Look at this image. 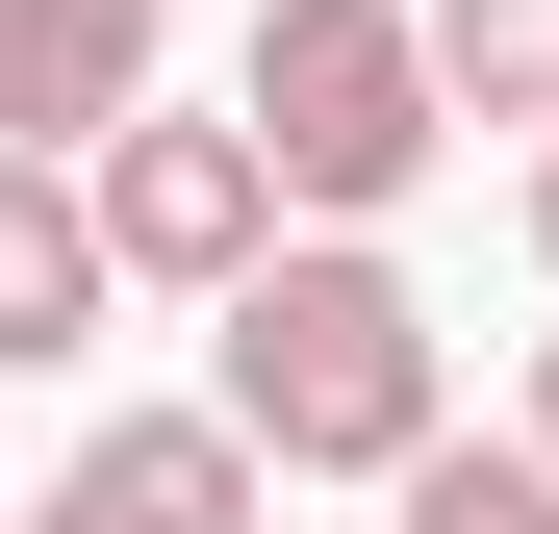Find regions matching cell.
Masks as SVG:
<instances>
[{
	"instance_id": "obj_1",
	"label": "cell",
	"mask_w": 559,
	"mask_h": 534,
	"mask_svg": "<svg viewBox=\"0 0 559 534\" xmlns=\"http://www.w3.org/2000/svg\"><path fill=\"white\" fill-rule=\"evenodd\" d=\"M204 407H229V459L254 484H407L432 459V281L382 229H280L254 281L204 306Z\"/></svg>"
},
{
	"instance_id": "obj_2",
	"label": "cell",
	"mask_w": 559,
	"mask_h": 534,
	"mask_svg": "<svg viewBox=\"0 0 559 534\" xmlns=\"http://www.w3.org/2000/svg\"><path fill=\"white\" fill-rule=\"evenodd\" d=\"M229 128H254V178H280V229H382L407 178H432V51H407V0H254Z\"/></svg>"
},
{
	"instance_id": "obj_3",
	"label": "cell",
	"mask_w": 559,
	"mask_h": 534,
	"mask_svg": "<svg viewBox=\"0 0 559 534\" xmlns=\"http://www.w3.org/2000/svg\"><path fill=\"white\" fill-rule=\"evenodd\" d=\"M76 229H103V281L229 306L254 254H280V178H254V128H229V103H128L103 153H76Z\"/></svg>"
},
{
	"instance_id": "obj_4",
	"label": "cell",
	"mask_w": 559,
	"mask_h": 534,
	"mask_svg": "<svg viewBox=\"0 0 559 534\" xmlns=\"http://www.w3.org/2000/svg\"><path fill=\"white\" fill-rule=\"evenodd\" d=\"M26 534H280V484L229 459V407H103L26 484Z\"/></svg>"
},
{
	"instance_id": "obj_5",
	"label": "cell",
	"mask_w": 559,
	"mask_h": 534,
	"mask_svg": "<svg viewBox=\"0 0 559 534\" xmlns=\"http://www.w3.org/2000/svg\"><path fill=\"white\" fill-rule=\"evenodd\" d=\"M153 51H178V0H0V153L76 178V153L153 103Z\"/></svg>"
},
{
	"instance_id": "obj_6",
	"label": "cell",
	"mask_w": 559,
	"mask_h": 534,
	"mask_svg": "<svg viewBox=\"0 0 559 534\" xmlns=\"http://www.w3.org/2000/svg\"><path fill=\"white\" fill-rule=\"evenodd\" d=\"M103 306H128V281H103V229H76V178H26V153H0V382H51Z\"/></svg>"
},
{
	"instance_id": "obj_7",
	"label": "cell",
	"mask_w": 559,
	"mask_h": 534,
	"mask_svg": "<svg viewBox=\"0 0 559 534\" xmlns=\"http://www.w3.org/2000/svg\"><path fill=\"white\" fill-rule=\"evenodd\" d=\"M407 51H432V128H534L559 153V0H407Z\"/></svg>"
},
{
	"instance_id": "obj_8",
	"label": "cell",
	"mask_w": 559,
	"mask_h": 534,
	"mask_svg": "<svg viewBox=\"0 0 559 534\" xmlns=\"http://www.w3.org/2000/svg\"><path fill=\"white\" fill-rule=\"evenodd\" d=\"M382 509H407V534H559V459H534V432H432Z\"/></svg>"
},
{
	"instance_id": "obj_9",
	"label": "cell",
	"mask_w": 559,
	"mask_h": 534,
	"mask_svg": "<svg viewBox=\"0 0 559 534\" xmlns=\"http://www.w3.org/2000/svg\"><path fill=\"white\" fill-rule=\"evenodd\" d=\"M534 459H559V356H534Z\"/></svg>"
},
{
	"instance_id": "obj_10",
	"label": "cell",
	"mask_w": 559,
	"mask_h": 534,
	"mask_svg": "<svg viewBox=\"0 0 559 534\" xmlns=\"http://www.w3.org/2000/svg\"><path fill=\"white\" fill-rule=\"evenodd\" d=\"M534 254H559V153H534Z\"/></svg>"
}]
</instances>
